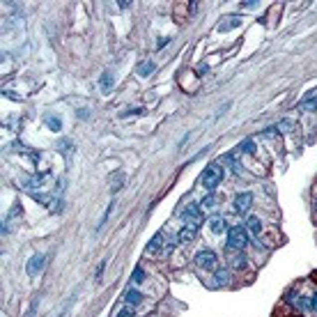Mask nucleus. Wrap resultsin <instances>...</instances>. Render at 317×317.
I'll use <instances>...</instances> for the list:
<instances>
[{
  "label": "nucleus",
  "instance_id": "obj_18",
  "mask_svg": "<svg viewBox=\"0 0 317 317\" xmlns=\"http://www.w3.org/2000/svg\"><path fill=\"white\" fill-rule=\"evenodd\" d=\"M214 278H216V283H218V285H227V281H230V271H227L225 267H216Z\"/></svg>",
  "mask_w": 317,
  "mask_h": 317
},
{
  "label": "nucleus",
  "instance_id": "obj_37",
  "mask_svg": "<svg viewBox=\"0 0 317 317\" xmlns=\"http://www.w3.org/2000/svg\"><path fill=\"white\" fill-rule=\"evenodd\" d=\"M313 211H315V216H317V198H315V203H313Z\"/></svg>",
  "mask_w": 317,
  "mask_h": 317
},
{
  "label": "nucleus",
  "instance_id": "obj_26",
  "mask_svg": "<svg viewBox=\"0 0 317 317\" xmlns=\"http://www.w3.org/2000/svg\"><path fill=\"white\" fill-rule=\"evenodd\" d=\"M278 133H281L278 131V126H269V129H264L262 131V138H276Z\"/></svg>",
  "mask_w": 317,
  "mask_h": 317
},
{
  "label": "nucleus",
  "instance_id": "obj_17",
  "mask_svg": "<svg viewBox=\"0 0 317 317\" xmlns=\"http://www.w3.org/2000/svg\"><path fill=\"white\" fill-rule=\"evenodd\" d=\"M122 186H124V173H120V170H117V173L110 177V191L117 193V191H122Z\"/></svg>",
  "mask_w": 317,
  "mask_h": 317
},
{
  "label": "nucleus",
  "instance_id": "obj_9",
  "mask_svg": "<svg viewBox=\"0 0 317 317\" xmlns=\"http://www.w3.org/2000/svg\"><path fill=\"white\" fill-rule=\"evenodd\" d=\"M196 234H198V227L196 225H182L180 232H177V244H182V246L191 244V241L196 239Z\"/></svg>",
  "mask_w": 317,
  "mask_h": 317
},
{
  "label": "nucleus",
  "instance_id": "obj_10",
  "mask_svg": "<svg viewBox=\"0 0 317 317\" xmlns=\"http://www.w3.org/2000/svg\"><path fill=\"white\" fill-rule=\"evenodd\" d=\"M239 23H241V16H237V14L223 16L221 23H218V32H230V30H234V28H239Z\"/></svg>",
  "mask_w": 317,
  "mask_h": 317
},
{
  "label": "nucleus",
  "instance_id": "obj_15",
  "mask_svg": "<svg viewBox=\"0 0 317 317\" xmlns=\"http://www.w3.org/2000/svg\"><path fill=\"white\" fill-rule=\"evenodd\" d=\"M221 161L225 163V166H230V170H232L234 175H241V170H244V168H241V163L237 161V156H234V154H225Z\"/></svg>",
  "mask_w": 317,
  "mask_h": 317
},
{
  "label": "nucleus",
  "instance_id": "obj_29",
  "mask_svg": "<svg viewBox=\"0 0 317 317\" xmlns=\"http://www.w3.org/2000/svg\"><path fill=\"white\" fill-rule=\"evenodd\" d=\"M308 299H311V311H315V313H317V290L311 294V297H308Z\"/></svg>",
  "mask_w": 317,
  "mask_h": 317
},
{
  "label": "nucleus",
  "instance_id": "obj_21",
  "mask_svg": "<svg viewBox=\"0 0 317 317\" xmlns=\"http://www.w3.org/2000/svg\"><path fill=\"white\" fill-rule=\"evenodd\" d=\"M46 126H48V129H53V131H60L62 120H60V117H53V115H46Z\"/></svg>",
  "mask_w": 317,
  "mask_h": 317
},
{
  "label": "nucleus",
  "instance_id": "obj_35",
  "mask_svg": "<svg viewBox=\"0 0 317 317\" xmlns=\"http://www.w3.org/2000/svg\"><path fill=\"white\" fill-rule=\"evenodd\" d=\"M117 5H120V7H122V9H126V7L131 5V2H126V0H120V2H117Z\"/></svg>",
  "mask_w": 317,
  "mask_h": 317
},
{
  "label": "nucleus",
  "instance_id": "obj_30",
  "mask_svg": "<svg viewBox=\"0 0 317 317\" xmlns=\"http://www.w3.org/2000/svg\"><path fill=\"white\" fill-rule=\"evenodd\" d=\"M76 115L81 120H88V117H90V110H88V108H81V110H76Z\"/></svg>",
  "mask_w": 317,
  "mask_h": 317
},
{
  "label": "nucleus",
  "instance_id": "obj_32",
  "mask_svg": "<svg viewBox=\"0 0 317 317\" xmlns=\"http://www.w3.org/2000/svg\"><path fill=\"white\" fill-rule=\"evenodd\" d=\"M104 269H106V262H102V264H99V269H97V281H102Z\"/></svg>",
  "mask_w": 317,
  "mask_h": 317
},
{
  "label": "nucleus",
  "instance_id": "obj_5",
  "mask_svg": "<svg viewBox=\"0 0 317 317\" xmlns=\"http://www.w3.org/2000/svg\"><path fill=\"white\" fill-rule=\"evenodd\" d=\"M253 207V193L251 191H241L234 196L232 200V210L237 211V214H248Z\"/></svg>",
  "mask_w": 317,
  "mask_h": 317
},
{
  "label": "nucleus",
  "instance_id": "obj_22",
  "mask_svg": "<svg viewBox=\"0 0 317 317\" xmlns=\"http://www.w3.org/2000/svg\"><path fill=\"white\" fill-rule=\"evenodd\" d=\"M131 281L136 283V285H140V283H145V269L138 264L136 269H133V274H131Z\"/></svg>",
  "mask_w": 317,
  "mask_h": 317
},
{
  "label": "nucleus",
  "instance_id": "obj_2",
  "mask_svg": "<svg viewBox=\"0 0 317 317\" xmlns=\"http://www.w3.org/2000/svg\"><path fill=\"white\" fill-rule=\"evenodd\" d=\"M223 177H225V170L221 168V163H210V166L203 170L200 184L207 189V193H214V189L223 182Z\"/></svg>",
  "mask_w": 317,
  "mask_h": 317
},
{
  "label": "nucleus",
  "instance_id": "obj_33",
  "mask_svg": "<svg viewBox=\"0 0 317 317\" xmlns=\"http://www.w3.org/2000/svg\"><path fill=\"white\" fill-rule=\"evenodd\" d=\"M168 42H170V39H168V37H161V39H159V44H156V48H163V46H166Z\"/></svg>",
  "mask_w": 317,
  "mask_h": 317
},
{
  "label": "nucleus",
  "instance_id": "obj_14",
  "mask_svg": "<svg viewBox=\"0 0 317 317\" xmlns=\"http://www.w3.org/2000/svg\"><path fill=\"white\" fill-rule=\"evenodd\" d=\"M99 88H102V92H110L115 88V78L110 72H104L102 78H99Z\"/></svg>",
  "mask_w": 317,
  "mask_h": 317
},
{
  "label": "nucleus",
  "instance_id": "obj_3",
  "mask_svg": "<svg viewBox=\"0 0 317 317\" xmlns=\"http://www.w3.org/2000/svg\"><path fill=\"white\" fill-rule=\"evenodd\" d=\"M193 262H196L198 269L203 271H216V267H218V257H216L214 251H210V248H205V251L196 253V257H193Z\"/></svg>",
  "mask_w": 317,
  "mask_h": 317
},
{
  "label": "nucleus",
  "instance_id": "obj_12",
  "mask_svg": "<svg viewBox=\"0 0 317 317\" xmlns=\"http://www.w3.org/2000/svg\"><path fill=\"white\" fill-rule=\"evenodd\" d=\"M124 304L131 306V308H138V306L143 304V294H140V290H136V287H129L124 292Z\"/></svg>",
  "mask_w": 317,
  "mask_h": 317
},
{
  "label": "nucleus",
  "instance_id": "obj_20",
  "mask_svg": "<svg viewBox=\"0 0 317 317\" xmlns=\"http://www.w3.org/2000/svg\"><path fill=\"white\" fill-rule=\"evenodd\" d=\"M154 69H156V65H154V62H152V60H145L143 65L138 67V74H140V76H150V74L154 72Z\"/></svg>",
  "mask_w": 317,
  "mask_h": 317
},
{
  "label": "nucleus",
  "instance_id": "obj_23",
  "mask_svg": "<svg viewBox=\"0 0 317 317\" xmlns=\"http://www.w3.org/2000/svg\"><path fill=\"white\" fill-rule=\"evenodd\" d=\"M145 113V108L136 106V108H126L124 113H122V117H131V115H143Z\"/></svg>",
  "mask_w": 317,
  "mask_h": 317
},
{
  "label": "nucleus",
  "instance_id": "obj_34",
  "mask_svg": "<svg viewBox=\"0 0 317 317\" xmlns=\"http://www.w3.org/2000/svg\"><path fill=\"white\" fill-rule=\"evenodd\" d=\"M35 311H37V301H32L30 311H28V317H35Z\"/></svg>",
  "mask_w": 317,
  "mask_h": 317
},
{
  "label": "nucleus",
  "instance_id": "obj_11",
  "mask_svg": "<svg viewBox=\"0 0 317 317\" xmlns=\"http://www.w3.org/2000/svg\"><path fill=\"white\" fill-rule=\"evenodd\" d=\"M163 246H166V244H163V232H156L154 237L147 241V246H145V253H147V255H156V253L161 251Z\"/></svg>",
  "mask_w": 317,
  "mask_h": 317
},
{
  "label": "nucleus",
  "instance_id": "obj_1",
  "mask_svg": "<svg viewBox=\"0 0 317 317\" xmlns=\"http://www.w3.org/2000/svg\"><path fill=\"white\" fill-rule=\"evenodd\" d=\"M225 244L230 251H237V253L246 251L248 244H251V234H248V230L244 225H232L225 232Z\"/></svg>",
  "mask_w": 317,
  "mask_h": 317
},
{
  "label": "nucleus",
  "instance_id": "obj_24",
  "mask_svg": "<svg viewBox=\"0 0 317 317\" xmlns=\"http://www.w3.org/2000/svg\"><path fill=\"white\" fill-rule=\"evenodd\" d=\"M113 207H115V203H110V205H108V207H106V214L102 216V223L97 225V230H102V225H106V221H108V218H110V211H113Z\"/></svg>",
  "mask_w": 317,
  "mask_h": 317
},
{
  "label": "nucleus",
  "instance_id": "obj_7",
  "mask_svg": "<svg viewBox=\"0 0 317 317\" xmlns=\"http://www.w3.org/2000/svg\"><path fill=\"white\" fill-rule=\"evenodd\" d=\"M44 267H46V255H42V253H35V255L28 260V267H25V271H28V276H39L44 271Z\"/></svg>",
  "mask_w": 317,
  "mask_h": 317
},
{
  "label": "nucleus",
  "instance_id": "obj_28",
  "mask_svg": "<svg viewBox=\"0 0 317 317\" xmlns=\"http://www.w3.org/2000/svg\"><path fill=\"white\" fill-rule=\"evenodd\" d=\"M276 126H278V131L283 133V131H292L294 124H292V122H281V124H276Z\"/></svg>",
  "mask_w": 317,
  "mask_h": 317
},
{
  "label": "nucleus",
  "instance_id": "obj_6",
  "mask_svg": "<svg viewBox=\"0 0 317 317\" xmlns=\"http://www.w3.org/2000/svg\"><path fill=\"white\" fill-rule=\"evenodd\" d=\"M244 227H246V230H248V234H253V237H260V239H262V232H264V221H262V218H260V216H255V214L246 216Z\"/></svg>",
  "mask_w": 317,
  "mask_h": 317
},
{
  "label": "nucleus",
  "instance_id": "obj_13",
  "mask_svg": "<svg viewBox=\"0 0 317 317\" xmlns=\"http://www.w3.org/2000/svg\"><path fill=\"white\" fill-rule=\"evenodd\" d=\"M248 262H251V260H248V255H246L244 251H239V253H237V255L232 257V269H237V271H244L246 267H248Z\"/></svg>",
  "mask_w": 317,
  "mask_h": 317
},
{
  "label": "nucleus",
  "instance_id": "obj_31",
  "mask_svg": "<svg viewBox=\"0 0 317 317\" xmlns=\"http://www.w3.org/2000/svg\"><path fill=\"white\" fill-rule=\"evenodd\" d=\"M257 5H260V2H255V0H246V2H241V7H246V9H255Z\"/></svg>",
  "mask_w": 317,
  "mask_h": 317
},
{
  "label": "nucleus",
  "instance_id": "obj_8",
  "mask_svg": "<svg viewBox=\"0 0 317 317\" xmlns=\"http://www.w3.org/2000/svg\"><path fill=\"white\" fill-rule=\"evenodd\" d=\"M207 227H210L211 234H223V232H227V230H230V227H227L225 216H221V214L210 216V218H207Z\"/></svg>",
  "mask_w": 317,
  "mask_h": 317
},
{
  "label": "nucleus",
  "instance_id": "obj_36",
  "mask_svg": "<svg viewBox=\"0 0 317 317\" xmlns=\"http://www.w3.org/2000/svg\"><path fill=\"white\" fill-rule=\"evenodd\" d=\"M290 317H306V315H304V313H292Z\"/></svg>",
  "mask_w": 317,
  "mask_h": 317
},
{
  "label": "nucleus",
  "instance_id": "obj_16",
  "mask_svg": "<svg viewBox=\"0 0 317 317\" xmlns=\"http://www.w3.org/2000/svg\"><path fill=\"white\" fill-rule=\"evenodd\" d=\"M239 150L244 152V154H248V156H255L257 154V145H255L253 138H244V140L239 143Z\"/></svg>",
  "mask_w": 317,
  "mask_h": 317
},
{
  "label": "nucleus",
  "instance_id": "obj_4",
  "mask_svg": "<svg viewBox=\"0 0 317 317\" xmlns=\"http://www.w3.org/2000/svg\"><path fill=\"white\" fill-rule=\"evenodd\" d=\"M182 221H184V225H196L200 227V223H203V210H200V205L196 203H189L184 207V210L180 211Z\"/></svg>",
  "mask_w": 317,
  "mask_h": 317
},
{
  "label": "nucleus",
  "instance_id": "obj_27",
  "mask_svg": "<svg viewBox=\"0 0 317 317\" xmlns=\"http://www.w3.org/2000/svg\"><path fill=\"white\" fill-rule=\"evenodd\" d=\"M133 311H136V308H131V306H124L122 311H117V315H115V317H133Z\"/></svg>",
  "mask_w": 317,
  "mask_h": 317
},
{
  "label": "nucleus",
  "instance_id": "obj_25",
  "mask_svg": "<svg viewBox=\"0 0 317 317\" xmlns=\"http://www.w3.org/2000/svg\"><path fill=\"white\" fill-rule=\"evenodd\" d=\"M60 147H62V150H67V154H69V152L74 150V143H72V140H67V138H62L60 143H58V150H60Z\"/></svg>",
  "mask_w": 317,
  "mask_h": 317
},
{
  "label": "nucleus",
  "instance_id": "obj_19",
  "mask_svg": "<svg viewBox=\"0 0 317 317\" xmlns=\"http://www.w3.org/2000/svg\"><path fill=\"white\" fill-rule=\"evenodd\" d=\"M214 205H216V196L214 193H207V196L200 200V210H214Z\"/></svg>",
  "mask_w": 317,
  "mask_h": 317
}]
</instances>
